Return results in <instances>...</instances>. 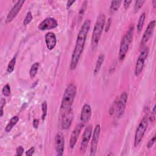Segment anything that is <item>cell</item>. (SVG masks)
Wrapping results in <instances>:
<instances>
[{
    "mask_svg": "<svg viewBox=\"0 0 156 156\" xmlns=\"http://www.w3.org/2000/svg\"><path fill=\"white\" fill-rule=\"evenodd\" d=\"M16 55L15 56H14L11 60L9 62L8 65H7V71L8 73H12L15 68V63H16Z\"/></svg>",
    "mask_w": 156,
    "mask_h": 156,
    "instance_id": "cb8c5ba5",
    "label": "cell"
},
{
    "mask_svg": "<svg viewBox=\"0 0 156 156\" xmlns=\"http://www.w3.org/2000/svg\"><path fill=\"white\" fill-rule=\"evenodd\" d=\"M19 119H20V118L18 116H16V115L13 116L10 119V120L7 124L6 127H5V131L6 132H10L11 131V130L13 129V127L17 124Z\"/></svg>",
    "mask_w": 156,
    "mask_h": 156,
    "instance_id": "ac0fdd59",
    "label": "cell"
},
{
    "mask_svg": "<svg viewBox=\"0 0 156 156\" xmlns=\"http://www.w3.org/2000/svg\"><path fill=\"white\" fill-rule=\"evenodd\" d=\"M35 152V148L34 147H31L30 149H29L26 152V155L27 156H31L34 154Z\"/></svg>",
    "mask_w": 156,
    "mask_h": 156,
    "instance_id": "1f68e13d",
    "label": "cell"
},
{
    "mask_svg": "<svg viewBox=\"0 0 156 156\" xmlns=\"http://www.w3.org/2000/svg\"><path fill=\"white\" fill-rule=\"evenodd\" d=\"M104 58H105V56L104 54H100L97 59L96 65H95V67H94V74L96 75L97 74L99 70L101 69V68L104 63Z\"/></svg>",
    "mask_w": 156,
    "mask_h": 156,
    "instance_id": "d6986e66",
    "label": "cell"
},
{
    "mask_svg": "<svg viewBox=\"0 0 156 156\" xmlns=\"http://www.w3.org/2000/svg\"><path fill=\"white\" fill-rule=\"evenodd\" d=\"M39 66H40L39 63L38 62H35L30 67V71H29V74H30V76L31 78H34V77H35V76L37 73V71L38 70Z\"/></svg>",
    "mask_w": 156,
    "mask_h": 156,
    "instance_id": "603a6c76",
    "label": "cell"
},
{
    "mask_svg": "<svg viewBox=\"0 0 156 156\" xmlns=\"http://www.w3.org/2000/svg\"><path fill=\"white\" fill-rule=\"evenodd\" d=\"M133 31L134 26L133 25H131L129 28L127 33L124 35L121 40L119 49V58L120 60H124L126 55L130 43L132 41Z\"/></svg>",
    "mask_w": 156,
    "mask_h": 156,
    "instance_id": "277c9868",
    "label": "cell"
},
{
    "mask_svg": "<svg viewBox=\"0 0 156 156\" xmlns=\"http://www.w3.org/2000/svg\"><path fill=\"white\" fill-rule=\"evenodd\" d=\"M24 152V148L21 146H19L16 149V154L15 155L17 156H21Z\"/></svg>",
    "mask_w": 156,
    "mask_h": 156,
    "instance_id": "f1b7e54d",
    "label": "cell"
},
{
    "mask_svg": "<svg viewBox=\"0 0 156 156\" xmlns=\"http://www.w3.org/2000/svg\"><path fill=\"white\" fill-rule=\"evenodd\" d=\"M83 126V124L80 123L77 125L75 127L74 129L73 130L69 139V147L71 149H73L74 147Z\"/></svg>",
    "mask_w": 156,
    "mask_h": 156,
    "instance_id": "9a60e30c",
    "label": "cell"
},
{
    "mask_svg": "<svg viewBox=\"0 0 156 156\" xmlns=\"http://www.w3.org/2000/svg\"><path fill=\"white\" fill-rule=\"evenodd\" d=\"M41 110H42V116L41 119L43 121H44L46 118V115H47V111H48V105L46 101H43L41 104Z\"/></svg>",
    "mask_w": 156,
    "mask_h": 156,
    "instance_id": "d4e9b609",
    "label": "cell"
},
{
    "mask_svg": "<svg viewBox=\"0 0 156 156\" xmlns=\"http://www.w3.org/2000/svg\"><path fill=\"white\" fill-rule=\"evenodd\" d=\"M45 43L48 50H52L56 45L57 38L55 35L51 32H48L45 35Z\"/></svg>",
    "mask_w": 156,
    "mask_h": 156,
    "instance_id": "e0dca14e",
    "label": "cell"
},
{
    "mask_svg": "<svg viewBox=\"0 0 156 156\" xmlns=\"http://www.w3.org/2000/svg\"><path fill=\"white\" fill-rule=\"evenodd\" d=\"M5 105V99L4 98H2L1 99V108H3Z\"/></svg>",
    "mask_w": 156,
    "mask_h": 156,
    "instance_id": "d590c367",
    "label": "cell"
},
{
    "mask_svg": "<svg viewBox=\"0 0 156 156\" xmlns=\"http://www.w3.org/2000/svg\"><path fill=\"white\" fill-rule=\"evenodd\" d=\"M76 1H68L66 2V9H69L71 6Z\"/></svg>",
    "mask_w": 156,
    "mask_h": 156,
    "instance_id": "e575fe53",
    "label": "cell"
},
{
    "mask_svg": "<svg viewBox=\"0 0 156 156\" xmlns=\"http://www.w3.org/2000/svg\"><path fill=\"white\" fill-rule=\"evenodd\" d=\"M58 25L57 21L53 18L48 17L43 20L38 26V29L40 30H47L56 27Z\"/></svg>",
    "mask_w": 156,
    "mask_h": 156,
    "instance_id": "8fae6325",
    "label": "cell"
},
{
    "mask_svg": "<svg viewBox=\"0 0 156 156\" xmlns=\"http://www.w3.org/2000/svg\"><path fill=\"white\" fill-rule=\"evenodd\" d=\"M92 126L91 125L88 126V127H87L85 128V129L84 130L83 135H82V141H81V143H80V151L81 153L84 154L88 143L90 141V138L91 136L92 135Z\"/></svg>",
    "mask_w": 156,
    "mask_h": 156,
    "instance_id": "9c48e42d",
    "label": "cell"
},
{
    "mask_svg": "<svg viewBox=\"0 0 156 156\" xmlns=\"http://www.w3.org/2000/svg\"><path fill=\"white\" fill-rule=\"evenodd\" d=\"M100 133H101V126L99 124H96L93 130V136H92V140H91V143L90 146V155L91 156H94L96 154Z\"/></svg>",
    "mask_w": 156,
    "mask_h": 156,
    "instance_id": "52a82bcc",
    "label": "cell"
},
{
    "mask_svg": "<svg viewBox=\"0 0 156 156\" xmlns=\"http://www.w3.org/2000/svg\"><path fill=\"white\" fill-rule=\"evenodd\" d=\"M132 2V1H127V0H126L124 1V3H123V5H124V7L125 9H127L129 6H130V4H131Z\"/></svg>",
    "mask_w": 156,
    "mask_h": 156,
    "instance_id": "d6a6232c",
    "label": "cell"
},
{
    "mask_svg": "<svg viewBox=\"0 0 156 156\" xmlns=\"http://www.w3.org/2000/svg\"><path fill=\"white\" fill-rule=\"evenodd\" d=\"M149 54V48L147 46H145L140 52L135 65V76H138L140 73L142 72L144 66V62L148 56Z\"/></svg>",
    "mask_w": 156,
    "mask_h": 156,
    "instance_id": "8992f818",
    "label": "cell"
},
{
    "mask_svg": "<svg viewBox=\"0 0 156 156\" xmlns=\"http://www.w3.org/2000/svg\"><path fill=\"white\" fill-rule=\"evenodd\" d=\"M105 24V16L103 13H100L97 17L96 23L94 24L91 40V51H94L100 41L104 26Z\"/></svg>",
    "mask_w": 156,
    "mask_h": 156,
    "instance_id": "3957f363",
    "label": "cell"
},
{
    "mask_svg": "<svg viewBox=\"0 0 156 156\" xmlns=\"http://www.w3.org/2000/svg\"><path fill=\"white\" fill-rule=\"evenodd\" d=\"M2 94L5 96V97H8L10 95L11 93V90H10V85L7 83L2 88Z\"/></svg>",
    "mask_w": 156,
    "mask_h": 156,
    "instance_id": "4316f807",
    "label": "cell"
},
{
    "mask_svg": "<svg viewBox=\"0 0 156 156\" xmlns=\"http://www.w3.org/2000/svg\"><path fill=\"white\" fill-rule=\"evenodd\" d=\"M155 136L154 135L148 142L147 144V148H151L153 145L155 143Z\"/></svg>",
    "mask_w": 156,
    "mask_h": 156,
    "instance_id": "f546056e",
    "label": "cell"
},
{
    "mask_svg": "<svg viewBox=\"0 0 156 156\" xmlns=\"http://www.w3.org/2000/svg\"><path fill=\"white\" fill-rule=\"evenodd\" d=\"M121 2H122L121 1H112L110 6V12L111 13H113L115 12H116L118 10V9L119 8Z\"/></svg>",
    "mask_w": 156,
    "mask_h": 156,
    "instance_id": "7402d4cb",
    "label": "cell"
},
{
    "mask_svg": "<svg viewBox=\"0 0 156 156\" xmlns=\"http://www.w3.org/2000/svg\"><path fill=\"white\" fill-rule=\"evenodd\" d=\"M91 115V106L88 104H85L82 107L81 113H80V121L81 123L85 124L87 123L90 119Z\"/></svg>",
    "mask_w": 156,
    "mask_h": 156,
    "instance_id": "2e32d148",
    "label": "cell"
},
{
    "mask_svg": "<svg viewBox=\"0 0 156 156\" xmlns=\"http://www.w3.org/2000/svg\"><path fill=\"white\" fill-rule=\"evenodd\" d=\"M127 101V94L126 91H124L121 94L119 100L117 102L116 109V117L120 118L124 114L126 109Z\"/></svg>",
    "mask_w": 156,
    "mask_h": 156,
    "instance_id": "ba28073f",
    "label": "cell"
},
{
    "mask_svg": "<svg viewBox=\"0 0 156 156\" xmlns=\"http://www.w3.org/2000/svg\"><path fill=\"white\" fill-rule=\"evenodd\" d=\"M65 140L62 133H57L55 136V148L57 155L61 156L64 152Z\"/></svg>",
    "mask_w": 156,
    "mask_h": 156,
    "instance_id": "4fadbf2b",
    "label": "cell"
},
{
    "mask_svg": "<svg viewBox=\"0 0 156 156\" xmlns=\"http://www.w3.org/2000/svg\"><path fill=\"white\" fill-rule=\"evenodd\" d=\"M87 4H88V2L87 1H84L82 4V5L80 8V10H79V13H78V21H79V22H80L83 17V15L85 14L86 9H87Z\"/></svg>",
    "mask_w": 156,
    "mask_h": 156,
    "instance_id": "44dd1931",
    "label": "cell"
},
{
    "mask_svg": "<svg viewBox=\"0 0 156 156\" xmlns=\"http://www.w3.org/2000/svg\"><path fill=\"white\" fill-rule=\"evenodd\" d=\"M77 88L73 83L69 84L66 88L60 105V112L61 116L72 108L71 106L73 104Z\"/></svg>",
    "mask_w": 156,
    "mask_h": 156,
    "instance_id": "7a4b0ae2",
    "label": "cell"
},
{
    "mask_svg": "<svg viewBox=\"0 0 156 156\" xmlns=\"http://www.w3.org/2000/svg\"><path fill=\"white\" fill-rule=\"evenodd\" d=\"M148 126V118L144 116L139 123L134 136V146L136 147L142 141Z\"/></svg>",
    "mask_w": 156,
    "mask_h": 156,
    "instance_id": "5b68a950",
    "label": "cell"
},
{
    "mask_svg": "<svg viewBox=\"0 0 156 156\" xmlns=\"http://www.w3.org/2000/svg\"><path fill=\"white\" fill-rule=\"evenodd\" d=\"M145 2V1H136L134 7H133V10L135 13H136L138 12V10L142 7L143 5Z\"/></svg>",
    "mask_w": 156,
    "mask_h": 156,
    "instance_id": "484cf974",
    "label": "cell"
},
{
    "mask_svg": "<svg viewBox=\"0 0 156 156\" xmlns=\"http://www.w3.org/2000/svg\"><path fill=\"white\" fill-rule=\"evenodd\" d=\"M145 18H146V13L143 12L139 18V20H138V23H137V26H136V30H137L138 33H140L141 31V30L143 27Z\"/></svg>",
    "mask_w": 156,
    "mask_h": 156,
    "instance_id": "ffe728a7",
    "label": "cell"
},
{
    "mask_svg": "<svg viewBox=\"0 0 156 156\" xmlns=\"http://www.w3.org/2000/svg\"><path fill=\"white\" fill-rule=\"evenodd\" d=\"M39 126V119L35 118L33 120V127L35 129H37Z\"/></svg>",
    "mask_w": 156,
    "mask_h": 156,
    "instance_id": "836d02e7",
    "label": "cell"
},
{
    "mask_svg": "<svg viewBox=\"0 0 156 156\" xmlns=\"http://www.w3.org/2000/svg\"><path fill=\"white\" fill-rule=\"evenodd\" d=\"M155 108H156V105H155L154 106L153 110H152V113H153L154 115H155Z\"/></svg>",
    "mask_w": 156,
    "mask_h": 156,
    "instance_id": "74e56055",
    "label": "cell"
},
{
    "mask_svg": "<svg viewBox=\"0 0 156 156\" xmlns=\"http://www.w3.org/2000/svg\"><path fill=\"white\" fill-rule=\"evenodd\" d=\"M90 26L91 21L90 20L87 19L83 22L79 31L76 42V46L74 47L71 58L70 68L71 70H74L79 63L80 57L84 49L87 37L90 29Z\"/></svg>",
    "mask_w": 156,
    "mask_h": 156,
    "instance_id": "6da1fadb",
    "label": "cell"
},
{
    "mask_svg": "<svg viewBox=\"0 0 156 156\" xmlns=\"http://www.w3.org/2000/svg\"><path fill=\"white\" fill-rule=\"evenodd\" d=\"M24 2V0H19L15 4V5L13 6V7L11 9V10L7 15V17L5 18L6 23H9L13 21V20L16 16L17 14L20 11Z\"/></svg>",
    "mask_w": 156,
    "mask_h": 156,
    "instance_id": "30bf717a",
    "label": "cell"
},
{
    "mask_svg": "<svg viewBox=\"0 0 156 156\" xmlns=\"http://www.w3.org/2000/svg\"><path fill=\"white\" fill-rule=\"evenodd\" d=\"M32 14L31 12H28L26 14V16L23 21V25L24 26H26L28 24H29L32 20Z\"/></svg>",
    "mask_w": 156,
    "mask_h": 156,
    "instance_id": "83f0119b",
    "label": "cell"
},
{
    "mask_svg": "<svg viewBox=\"0 0 156 156\" xmlns=\"http://www.w3.org/2000/svg\"><path fill=\"white\" fill-rule=\"evenodd\" d=\"M111 24H112V20H111L110 18H109L108 19V20H107V24H105V26H104V27H105V32H107L108 31L109 28H110V26H111Z\"/></svg>",
    "mask_w": 156,
    "mask_h": 156,
    "instance_id": "4dcf8cb0",
    "label": "cell"
},
{
    "mask_svg": "<svg viewBox=\"0 0 156 156\" xmlns=\"http://www.w3.org/2000/svg\"><path fill=\"white\" fill-rule=\"evenodd\" d=\"M73 116L74 115L72 108L61 116V126L63 129L66 130L69 128L73 119Z\"/></svg>",
    "mask_w": 156,
    "mask_h": 156,
    "instance_id": "5bb4252c",
    "label": "cell"
},
{
    "mask_svg": "<svg viewBox=\"0 0 156 156\" xmlns=\"http://www.w3.org/2000/svg\"><path fill=\"white\" fill-rule=\"evenodd\" d=\"M152 5H153L154 8L155 9V6H156V0H154V1H152Z\"/></svg>",
    "mask_w": 156,
    "mask_h": 156,
    "instance_id": "8d00e7d4",
    "label": "cell"
},
{
    "mask_svg": "<svg viewBox=\"0 0 156 156\" xmlns=\"http://www.w3.org/2000/svg\"><path fill=\"white\" fill-rule=\"evenodd\" d=\"M155 27V21H151L147 25L141 40V46L144 45L152 37Z\"/></svg>",
    "mask_w": 156,
    "mask_h": 156,
    "instance_id": "7c38bea8",
    "label": "cell"
}]
</instances>
